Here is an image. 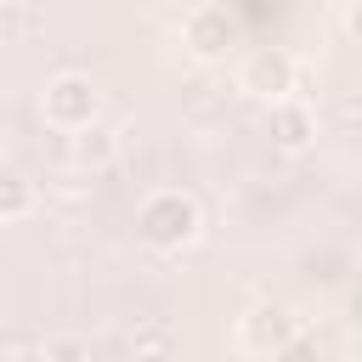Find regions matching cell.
Masks as SVG:
<instances>
[{
    "label": "cell",
    "instance_id": "cell-1",
    "mask_svg": "<svg viewBox=\"0 0 362 362\" xmlns=\"http://www.w3.org/2000/svg\"><path fill=\"white\" fill-rule=\"evenodd\" d=\"M198 204L187 198V192H175V187H164V192H147L141 198V209H136V238L153 249V255H181L192 238H198Z\"/></svg>",
    "mask_w": 362,
    "mask_h": 362
},
{
    "label": "cell",
    "instance_id": "cell-2",
    "mask_svg": "<svg viewBox=\"0 0 362 362\" xmlns=\"http://www.w3.org/2000/svg\"><path fill=\"white\" fill-rule=\"evenodd\" d=\"M40 113H45V124H57V130L74 136V130H85V124L102 119V85L90 74H57L45 85V96H40Z\"/></svg>",
    "mask_w": 362,
    "mask_h": 362
},
{
    "label": "cell",
    "instance_id": "cell-3",
    "mask_svg": "<svg viewBox=\"0 0 362 362\" xmlns=\"http://www.w3.org/2000/svg\"><path fill=\"white\" fill-rule=\"evenodd\" d=\"M294 339H300V317L288 305H277V300H260V305H249L238 317V345L255 351V356H277Z\"/></svg>",
    "mask_w": 362,
    "mask_h": 362
},
{
    "label": "cell",
    "instance_id": "cell-4",
    "mask_svg": "<svg viewBox=\"0 0 362 362\" xmlns=\"http://www.w3.org/2000/svg\"><path fill=\"white\" fill-rule=\"evenodd\" d=\"M294 79H300V62H294L283 45H260V51H249V62H243V74H238V85H243L255 102L294 96Z\"/></svg>",
    "mask_w": 362,
    "mask_h": 362
},
{
    "label": "cell",
    "instance_id": "cell-5",
    "mask_svg": "<svg viewBox=\"0 0 362 362\" xmlns=\"http://www.w3.org/2000/svg\"><path fill=\"white\" fill-rule=\"evenodd\" d=\"M181 45H187L198 62H221V57L238 45V23H232V11H226V6H198V11H187V23H181Z\"/></svg>",
    "mask_w": 362,
    "mask_h": 362
},
{
    "label": "cell",
    "instance_id": "cell-6",
    "mask_svg": "<svg viewBox=\"0 0 362 362\" xmlns=\"http://www.w3.org/2000/svg\"><path fill=\"white\" fill-rule=\"evenodd\" d=\"M266 136L277 153H305L317 141V113L294 96H277V102H266Z\"/></svg>",
    "mask_w": 362,
    "mask_h": 362
},
{
    "label": "cell",
    "instance_id": "cell-7",
    "mask_svg": "<svg viewBox=\"0 0 362 362\" xmlns=\"http://www.w3.org/2000/svg\"><path fill=\"white\" fill-rule=\"evenodd\" d=\"M119 158V130L113 124H85V130H74V164L79 170H107Z\"/></svg>",
    "mask_w": 362,
    "mask_h": 362
},
{
    "label": "cell",
    "instance_id": "cell-8",
    "mask_svg": "<svg viewBox=\"0 0 362 362\" xmlns=\"http://www.w3.org/2000/svg\"><path fill=\"white\" fill-rule=\"evenodd\" d=\"M34 209V181L23 170H0V221H23Z\"/></svg>",
    "mask_w": 362,
    "mask_h": 362
},
{
    "label": "cell",
    "instance_id": "cell-9",
    "mask_svg": "<svg viewBox=\"0 0 362 362\" xmlns=\"http://www.w3.org/2000/svg\"><path fill=\"white\" fill-rule=\"evenodd\" d=\"M45 362H96V351L79 334H57V339H45Z\"/></svg>",
    "mask_w": 362,
    "mask_h": 362
},
{
    "label": "cell",
    "instance_id": "cell-10",
    "mask_svg": "<svg viewBox=\"0 0 362 362\" xmlns=\"http://www.w3.org/2000/svg\"><path fill=\"white\" fill-rule=\"evenodd\" d=\"M23 23H28V11H23V6H6V0H0V34H17Z\"/></svg>",
    "mask_w": 362,
    "mask_h": 362
},
{
    "label": "cell",
    "instance_id": "cell-11",
    "mask_svg": "<svg viewBox=\"0 0 362 362\" xmlns=\"http://www.w3.org/2000/svg\"><path fill=\"white\" fill-rule=\"evenodd\" d=\"M345 317H351V322H356V328H362V283H356V288H351V294H345Z\"/></svg>",
    "mask_w": 362,
    "mask_h": 362
},
{
    "label": "cell",
    "instance_id": "cell-12",
    "mask_svg": "<svg viewBox=\"0 0 362 362\" xmlns=\"http://www.w3.org/2000/svg\"><path fill=\"white\" fill-rule=\"evenodd\" d=\"M345 23H351V34H356V45H362V0H351V17H345Z\"/></svg>",
    "mask_w": 362,
    "mask_h": 362
},
{
    "label": "cell",
    "instance_id": "cell-13",
    "mask_svg": "<svg viewBox=\"0 0 362 362\" xmlns=\"http://www.w3.org/2000/svg\"><path fill=\"white\" fill-rule=\"evenodd\" d=\"M6 362H45V351H17V356H6Z\"/></svg>",
    "mask_w": 362,
    "mask_h": 362
}]
</instances>
